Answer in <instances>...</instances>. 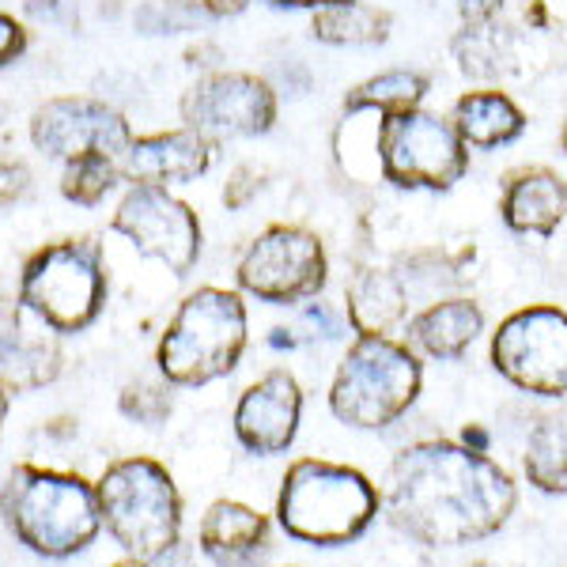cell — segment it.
<instances>
[{"instance_id": "1", "label": "cell", "mask_w": 567, "mask_h": 567, "mask_svg": "<svg viewBox=\"0 0 567 567\" xmlns=\"http://www.w3.org/2000/svg\"><path fill=\"white\" fill-rule=\"evenodd\" d=\"M515 481L488 454L451 439H424L390 462L386 515L393 529L427 548L484 542L507 526Z\"/></svg>"}, {"instance_id": "2", "label": "cell", "mask_w": 567, "mask_h": 567, "mask_svg": "<svg viewBox=\"0 0 567 567\" xmlns=\"http://www.w3.org/2000/svg\"><path fill=\"white\" fill-rule=\"evenodd\" d=\"M4 523L20 545L45 560L84 553L103 529L99 488L76 473L16 465L4 484Z\"/></svg>"}, {"instance_id": "3", "label": "cell", "mask_w": 567, "mask_h": 567, "mask_svg": "<svg viewBox=\"0 0 567 567\" xmlns=\"http://www.w3.org/2000/svg\"><path fill=\"white\" fill-rule=\"evenodd\" d=\"M379 488L352 465L303 458L288 465L277 496V518L288 537L337 548L363 537L379 518Z\"/></svg>"}, {"instance_id": "4", "label": "cell", "mask_w": 567, "mask_h": 567, "mask_svg": "<svg viewBox=\"0 0 567 567\" xmlns=\"http://www.w3.org/2000/svg\"><path fill=\"white\" fill-rule=\"evenodd\" d=\"M246 349V303L239 291L197 288L178 303L155 363L171 386H208L239 368Z\"/></svg>"}, {"instance_id": "5", "label": "cell", "mask_w": 567, "mask_h": 567, "mask_svg": "<svg viewBox=\"0 0 567 567\" xmlns=\"http://www.w3.org/2000/svg\"><path fill=\"white\" fill-rule=\"evenodd\" d=\"M106 291L110 277L103 243L84 235V239L42 246L23 261L16 307L50 326L58 337H69L99 322L106 307Z\"/></svg>"}, {"instance_id": "6", "label": "cell", "mask_w": 567, "mask_h": 567, "mask_svg": "<svg viewBox=\"0 0 567 567\" xmlns=\"http://www.w3.org/2000/svg\"><path fill=\"white\" fill-rule=\"evenodd\" d=\"M420 382L424 368L409 344L360 337L329 382V413L360 432H379L416 405Z\"/></svg>"}, {"instance_id": "7", "label": "cell", "mask_w": 567, "mask_h": 567, "mask_svg": "<svg viewBox=\"0 0 567 567\" xmlns=\"http://www.w3.org/2000/svg\"><path fill=\"white\" fill-rule=\"evenodd\" d=\"M103 523L133 560H152L182 537V496L175 477L152 458H122L99 477Z\"/></svg>"}, {"instance_id": "8", "label": "cell", "mask_w": 567, "mask_h": 567, "mask_svg": "<svg viewBox=\"0 0 567 567\" xmlns=\"http://www.w3.org/2000/svg\"><path fill=\"white\" fill-rule=\"evenodd\" d=\"M379 167L398 189H443L458 186L470 171V144L462 141L451 117L432 110H398L382 114L379 125Z\"/></svg>"}, {"instance_id": "9", "label": "cell", "mask_w": 567, "mask_h": 567, "mask_svg": "<svg viewBox=\"0 0 567 567\" xmlns=\"http://www.w3.org/2000/svg\"><path fill=\"white\" fill-rule=\"evenodd\" d=\"M235 280L246 296L272 307L315 299L329 280L326 246L299 224H272L243 250Z\"/></svg>"}, {"instance_id": "10", "label": "cell", "mask_w": 567, "mask_h": 567, "mask_svg": "<svg viewBox=\"0 0 567 567\" xmlns=\"http://www.w3.org/2000/svg\"><path fill=\"white\" fill-rule=\"evenodd\" d=\"M492 368L537 398H567V310H515L492 333Z\"/></svg>"}, {"instance_id": "11", "label": "cell", "mask_w": 567, "mask_h": 567, "mask_svg": "<svg viewBox=\"0 0 567 567\" xmlns=\"http://www.w3.org/2000/svg\"><path fill=\"white\" fill-rule=\"evenodd\" d=\"M110 227L125 235L136 254L167 265L175 277H189L200 258V219L167 186H130L110 216Z\"/></svg>"}, {"instance_id": "12", "label": "cell", "mask_w": 567, "mask_h": 567, "mask_svg": "<svg viewBox=\"0 0 567 567\" xmlns=\"http://www.w3.org/2000/svg\"><path fill=\"white\" fill-rule=\"evenodd\" d=\"M182 122L213 144L261 136L277 122V91L254 72H208L182 95Z\"/></svg>"}, {"instance_id": "13", "label": "cell", "mask_w": 567, "mask_h": 567, "mask_svg": "<svg viewBox=\"0 0 567 567\" xmlns=\"http://www.w3.org/2000/svg\"><path fill=\"white\" fill-rule=\"evenodd\" d=\"M136 141L125 114L103 99L65 95L50 99L31 114V144L45 159H80V155H114L122 159Z\"/></svg>"}, {"instance_id": "14", "label": "cell", "mask_w": 567, "mask_h": 567, "mask_svg": "<svg viewBox=\"0 0 567 567\" xmlns=\"http://www.w3.org/2000/svg\"><path fill=\"white\" fill-rule=\"evenodd\" d=\"M299 416H303L299 382L277 368L243 390L239 405H235V439L250 454H261V458L284 454L296 443Z\"/></svg>"}, {"instance_id": "15", "label": "cell", "mask_w": 567, "mask_h": 567, "mask_svg": "<svg viewBox=\"0 0 567 567\" xmlns=\"http://www.w3.org/2000/svg\"><path fill=\"white\" fill-rule=\"evenodd\" d=\"M122 178L133 186H186L213 167V141L194 130L136 136L122 155Z\"/></svg>"}, {"instance_id": "16", "label": "cell", "mask_w": 567, "mask_h": 567, "mask_svg": "<svg viewBox=\"0 0 567 567\" xmlns=\"http://www.w3.org/2000/svg\"><path fill=\"white\" fill-rule=\"evenodd\" d=\"M499 219L515 235L548 239L567 219V182L553 167H523L507 175L499 194Z\"/></svg>"}, {"instance_id": "17", "label": "cell", "mask_w": 567, "mask_h": 567, "mask_svg": "<svg viewBox=\"0 0 567 567\" xmlns=\"http://www.w3.org/2000/svg\"><path fill=\"white\" fill-rule=\"evenodd\" d=\"M197 545L216 567H254L269 553V518L239 499H216L200 518Z\"/></svg>"}, {"instance_id": "18", "label": "cell", "mask_w": 567, "mask_h": 567, "mask_svg": "<svg viewBox=\"0 0 567 567\" xmlns=\"http://www.w3.org/2000/svg\"><path fill=\"white\" fill-rule=\"evenodd\" d=\"M23 310L16 307V315H8L4 322V341H0V379H4V398L20 390H39L50 386L61 374V349L53 341V329H31L23 322Z\"/></svg>"}, {"instance_id": "19", "label": "cell", "mask_w": 567, "mask_h": 567, "mask_svg": "<svg viewBox=\"0 0 567 567\" xmlns=\"http://www.w3.org/2000/svg\"><path fill=\"white\" fill-rule=\"evenodd\" d=\"M481 333L484 310L465 296L439 299V303L420 310L416 318H409V344L432 360H458Z\"/></svg>"}, {"instance_id": "20", "label": "cell", "mask_w": 567, "mask_h": 567, "mask_svg": "<svg viewBox=\"0 0 567 567\" xmlns=\"http://www.w3.org/2000/svg\"><path fill=\"white\" fill-rule=\"evenodd\" d=\"M454 130L470 148L477 152H492L503 148V144H515L518 136L526 133V114L507 91L499 87H481V91H465V95L454 103L451 114Z\"/></svg>"}, {"instance_id": "21", "label": "cell", "mask_w": 567, "mask_h": 567, "mask_svg": "<svg viewBox=\"0 0 567 567\" xmlns=\"http://www.w3.org/2000/svg\"><path fill=\"white\" fill-rule=\"evenodd\" d=\"M344 303L360 337H390L409 318V288L390 269H363L349 280Z\"/></svg>"}, {"instance_id": "22", "label": "cell", "mask_w": 567, "mask_h": 567, "mask_svg": "<svg viewBox=\"0 0 567 567\" xmlns=\"http://www.w3.org/2000/svg\"><path fill=\"white\" fill-rule=\"evenodd\" d=\"M523 470L545 496H567V409L545 413L529 432Z\"/></svg>"}, {"instance_id": "23", "label": "cell", "mask_w": 567, "mask_h": 567, "mask_svg": "<svg viewBox=\"0 0 567 567\" xmlns=\"http://www.w3.org/2000/svg\"><path fill=\"white\" fill-rule=\"evenodd\" d=\"M310 34L326 45H374L386 42L390 34V16L382 8H371L363 0H352V4H333L315 12V23H310Z\"/></svg>"}, {"instance_id": "24", "label": "cell", "mask_w": 567, "mask_h": 567, "mask_svg": "<svg viewBox=\"0 0 567 567\" xmlns=\"http://www.w3.org/2000/svg\"><path fill=\"white\" fill-rule=\"evenodd\" d=\"M427 95V76L413 69H390L379 76L355 84L344 95V110L360 114V110H379V114H398V110H413L424 103Z\"/></svg>"}, {"instance_id": "25", "label": "cell", "mask_w": 567, "mask_h": 567, "mask_svg": "<svg viewBox=\"0 0 567 567\" xmlns=\"http://www.w3.org/2000/svg\"><path fill=\"white\" fill-rule=\"evenodd\" d=\"M117 182H122V163L114 155H80V159L65 163L61 194L80 208H95Z\"/></svg>"}, {"instance_id": "26", "label": "cell", "mask_w": 567, "mask_h": 567, "mask_svg": "<svg viewBox=\"0 0 567 567\" xmlns=\"http://www.w3.org/2000/svg\"><path fill=\"white\" fill-rule=\"evenodd\" d=\"M171 382H130V386L122 390V398H117V409H122L125 416L136 420V424L144 427H159L167 424L171 409H175V398H171Z\"/></svg>"}, {"instance_id": "27", "label": "cell", "mask_w": 567, "mask_h": 567, "mask_svg": "<svg viewBox=\"0 0 567 567\" xmlns=\"http://www.w3.org/2000/svg\"><path fill=\"white\" fill-rule=\"evenodd\" d=\"M194 20H197V8H186L182 0H148L136 12V27L144 34H178L189 31Z\"/></svg>"}, {"instance_id": "28", "label": "cell", "mask_w": 567, "mask_h": 567, "mask_svg": "<svg viewBox=\"0 0 567 567\" xmlns=\"http://www.w3.org/2000/svg\"><path fill=\"white\" fill-rule=\"evenodd\" d=\"M27 53V27L12 16H0V65H16Z\"/></svg>"}, {"instance_id": "29", "label": "cell", "mask_w": 567, "mask_h": 567, "mask_svg": "<svg viewBox=\"0 0 567 567\" xmlns=\"http://www.w3.org/2000/svg\"><path fill=\"white\" fill-rule=\"evenodd\" d=\"M258 171H250V167H239L231 175V182H227V189H224V200H227V208H243L246 200H250L254 194H258Z\"/></svg>"}, {"instance_id": "30", "label": "cell", "mask_w": 567, "mask_h": 567, "mask_svg": "<svg viewBox=\"0 0 567 567\" xmlns=\"http://www.w3.org/2000/svg\"><path fill=\"white\" fill-rule=\"evenodd\" d=\"M299 326H310V329H315L310 337H322V341H333V337H341V322H337L333 310L322 307V303L307 307L303 310V322H299Z\"/></svg>"}, {"instance_id": "31", "label": "cell", "mask_w": 567, "mask_h": 567, "mask_svg": "<svg viewBox=\"0 0 567 567\" xmlns=\"http://www.w3.org/2000/svg\"><path fill=\"white\" fill-rule=\"evenodd\" d=\"M148 567H194V545L189 542H178L175 545H167L163 553H155L152 560H144Z\"/></svg>"}, {"instance_id": "32", "label": "cell", "mask_w": 567, "mask_h": 567, "mask_svg": "<svg viewBox=\"0 0 567 567\" xmlns=\"http://www.w3.org/2000/svg\"><path fill=\"white\" fill-rule=\"evenodd\" d=\"M503 8V0H458V12L465 23H492V16H496Z\"/></svg>"}, {"instance_id": "33", "label": "cell", "mask_w": 567, "mask_h": 567, "mask_svg": "<svg viewBox=\"0 0 567 567\" xmlns=\"http://www.w3.org/2000/svg\"><path fill=\"white\" fill-rule=\"evenodd\" d=\"M27 171L23 167H12V163H4V205H12V200H20L27 194Z\"/></svg>"}, {"instance_id": "34", "label": "cell", "mask_w": 567, "mask_h": 567, "mask_svg": "<svg viewBox=\"0 0 567 567\" xmlns=\"http://www.w3.org/2000/svg\"><path fill=\"white\" fill-rule=\"evenodd\" d=\"M250 0H200V12L213 16V20H227V16H239L246 12Z\"/></svg>"}, {"instance_id": "35", "label": "cell", "mask_w": 567, "mask_h": 567, "mask_svg": "<svg viewBox=\"0 0 567 567\" xmlns=\"http://www.w3.org/2000/svg\"><path fill=\"white\" fill-rule=\"evenodd\" d=\"M462 443L470 446V451L488 454V443H492V439H488V432H484L481 424H465V427H462Z\"/></svg>"}, {"instance_id": "36", "label": "cell", "mask_w": 567, "mask_h": 567, "mask_svg": "<svg viewBox=\"0 0 567 567\" xmlns=\"http://www.w3.org/2000/svg\"><path fill=\"white\" fill-rule=\"evenodd\" d=\"M272 8H310V12H322L333 4H352V0H269Z\"/></svg>"}, {"instance_id": "37", "label": "cell", "mask_w": 567, "mask_h": 567, "mask_svg": "<svg viewBox=\"0 0 567 567\" xmlns=\"http://www.w3.org/2000/svg\"><path fill=\"white\" fill-rule=\"evenodd\" d=\"M269 344L272 349H296V337H291V329H272V337H269Z\"/></svg>"}, {"instance_id": "38", "label": "cell", "mask_w": 567, "mask_h": 567, "mask_svg": "<svg viewBox=\"0 0 567 567\" xmlns=\"http://www.w3.org/2000/svg\"><path fill=\"white\" fill-rule=\"evenodd\" d=\"M114 567H148V564H144V560H133V556H130V560H122V564H114Z\"/></svg>"}, {"instance_id": "39", "label": "cell", "mask_w": 567, "mask_h": 567, "mask_svg": "<svg viewBox=\"0 0 567 567\" xmlns=\"http://www.w3.org/2000/svg\"><path fill=\"white\" fill-rule=\"evenodd\" d=\"M560 144H564V152H567V122H564V130H560Z\"/></svg>"}, {"instance_id": "40", "label": "cell", "mask_w": 567, "mask_h": 567, "mask_svg": "<svg viewBox=\"0 0 567 567\" xmlns=\"http://www.w3.org/2000/svg\"><path fill=\"white\" fill-rule=\"evenodd\" d=\"M470 567H499V564H492V560H477V564H470Z\"/></svg>"}]
</instances>
